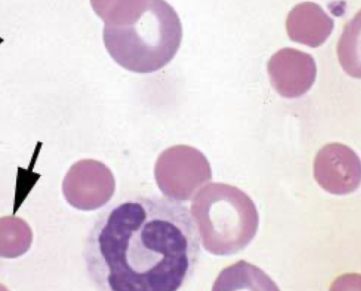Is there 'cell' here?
<instances>
[{
  "label": "cell",
  "mask_w": 361,
  "mask_h": 291,
  "mask_svg": "<svg viewBox=\"0 0 361 291\" xmlns=\"http://www.w3.org/2000/svg\"><path fill=\"white\" fill-rule=\"evenodd\" d=\"M200 235L188 206L160 196L112 203L97 216L83 259L91 283L105 291H177L192 278Z\"/></svg>",
  "instance_id": "6da1fadb"
},
{
  "label": "cell",
  "mask_w": 361,
  "mask_h": 291,
  "mask_svg": "<svg viewBox=\"0 0 361 291\" xmlns=\"http://www.w3.org/2000/svg\"><path fill=\"white\" fill-rule=\"evenodd\" d=\"M183 36L180 18L164 0H150L135 22L105 25L103 40L111 58L125 69L151 73L168 64L179 49Z\"/></svg>",
  "instance_id": "7a4b0ae2"
},
{
  "label": "cell",
  "mask_w": 361,
  "mask_h": 291,
  "mask_svg": "<svg viewBox=\"0 0 361 291\" xmlns=\"http://www.w3.org/2000/svg\"><path fill=\"white\" fill-rule=\"evenodd\" d=\"M197 215L204 248L218 256L245 249L257 234L259 214L243 190L228 184L212 183L202 192Z\"/></svg>",
  "instance_id": "3957f363"
},
{
  "label": "cell",
  "mask_w": 361,
  "mask_h": 291,
  "mask_svg": "<svg viewBox=\"0 0 361 291\" xmlns=\"http://www.w3.org/2000/svg\"><path fill=\"white\" fill-rule=\"evenodd\" d=\"M314 177L325 191L337 195L355 192L360 185L361 168L357 154L341 143H329L317 152Z\"/></svg>",
  "instance_id": "277c9868"
},
{
  "label": "cell",
  "mask_w": 361,
  "mask_h": 291,
  "mask_svg": "<svg viewBox=\"0 0 361 291\" xmlns=\"http://www.w3.org/2000/svg\"><path fill=\"white\" fill-rule=\"evenodd\" d=\"M267 70L276 91L289 99L305 94L317 74L313 57L293 48H283L275 53L268 62Z\"/></svg>",
  "instance_id": "5b68a950"
},
{
  "label": "cell",
  "mask_w": 361,
  "mask_h": 291,
  "mask_svg": "<svg viewBox=\"0 0 361 291\" xmlns=\"http://www.w3.org/2000/svg\"><path fill=\"white\" fill-rule=\"evenodd\" d=\"M288 37L310 47L321 46L334 29V20L317 4L306 1L295 5L286 21Z\"/></svg>",
  "instance_id": "8992f818"
},
{
  "label": "cell",
  "mask_w": 361,
  "mask_h": 291,
  "mask_svg": "<svg viewBox=\"0 0 361 291\" xmlns=\"http://www.w3.org/2000/svg\"><path fill=\"white\" fill-rule=\"evenodd\" d=\"M214 290H279L278 286L262 269L245 261L225 268L213 287Z\"/></svg>",
  "instance_id": "52a82bcc"
},
{
  "label": "cell",
  "mask_w": 361,
  "mask_h": 291,
  "mask_svg": "<svg viewBox=\"0 0 361 291\" xmlns=\"http://www.w3.org/2000/svg\"><path fill=\"white\" fill-rule=\"evenodd\" d=\"M150 0H90L95 13L105 25L121 27L135 22L147 10Z\"/></svg>",
  "instance_id": "ba28073f"
},
{
  "label": "cell",
  "mask_w": 361,
  "mask_h": 291,
  "mask_svg": "<svg viewBox=\"0 0 361 291\" xmlns=\"http://www.w3.org/2000/svg\"><path fill=\"white\" fill-rule=\"evenodd\" d=\"M32 242V230L23 218L11 216L0 218V257H18L27 252Z\"/></svg>",
  "instance_id": "9c48e42d"
}]
</instances>
